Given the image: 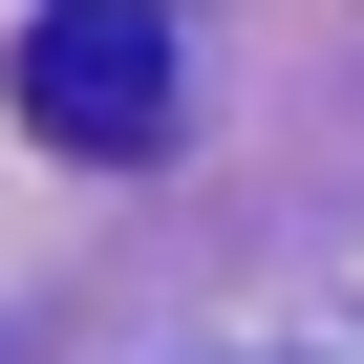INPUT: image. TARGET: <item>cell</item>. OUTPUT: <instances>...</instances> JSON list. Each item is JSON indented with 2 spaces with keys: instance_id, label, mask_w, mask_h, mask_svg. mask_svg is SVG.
<instances>
[{
  "instance_id": "6da1fadb",
  "label": "cell",
  "mask_w": 364,
  "mask_h": 364,
  "mask_svg": "<svg viewBox=\"0 0 364 364\" xmlns=\"http://www.w3.org/2000/svg\"><path fill=\"white\" fill-rule=\"evenodd\" d=\"M22 129L43 150H171V22H150V0H43V22H22Z\"/></svg>"
}]
</instances>
